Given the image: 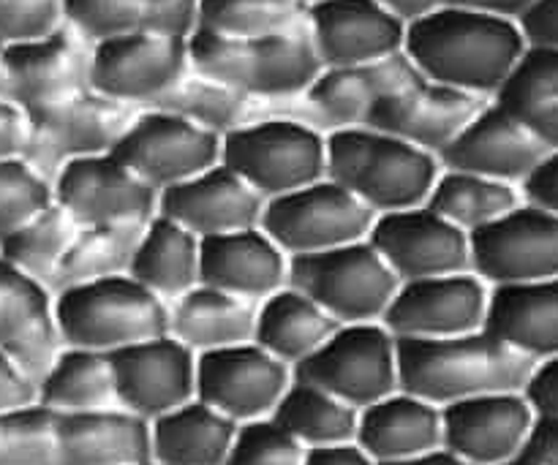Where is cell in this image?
Wrapping results in <instances>:
<instances>
[{"instance_id":"cell-1","label":"cell","mask_w":558,"mask_h":465,"mask_svg":"<svg viewBox=\"0 0 558 465\" xmlns=\"http://www.w3.org/2000/svg\"><path fill=\"white\" fill-rule=\"evenodd\" d=\"M526 47L518 22L441 5L409 25L403 52L428 82L494 101Z\"/></svg>"},{"instance_id":"cell-2","label":"cell","mask_w":558,"mask_h":465,"mask_svg":"<svg viewBox=\"0 0 558 465\" xmlns=\"http://www.w3.org/2000/svg\"><path fill=\"white\" fill-rule=\"evenodd\" d=\"M537 365L490 330L439 341H398L401 390L439 408L494 392H526Z\"/></svg>"},{"instance_id":"cell-3","label":"cell","mask_w":558,"mask_h":465,"mask_svg":"<svg viewBox=\"0 0 558 465\" xmlns=\"http://www.w3.org/2000/svg\"><path fill=\"white\" fill-rule=\"evenodd\" d=\"M439 174L441 163L434 152L385 131L343 129L327 134V178L376 216L425 205Z\"/></svg>"},{"instance_id":"cell-4","label":"cell","mask_w":558,"mask_h":465,"mask_svg":"<svg viewBox=\"0 0 558 465\" xmlns=\"http://www.w3.org/2000/svg\"><path fill=\"white\" fill-rule=\"evenodd\" d=\"M189 52L196 74L265 101L300 98L325 71L308 27L267 38H223L194 30Z\"/></svg>"},{"instance_id":"cell-5","label":"cell","mask_w":558,"mask_h":465,"mask_svg":"<svg viewBox=\"0 0 558 465\" xmlns=\"http://www.w3.org/2000/svg\"><path fill=\"white\" fill-rule=\"evenodd\" d=\"M65 348L112 354L169 332V303L131 276L80 283L54 294Z\"/></svg>"},{"instance_id":"cell-6","label":"cell","mask_w":558,"mask_h":465,"mask_svg":"<svg viewBox=\"0 0 558 465\" xmlns=\"http://www.w3.org/2000/svg\"><path fill=\"white\" fill-rule=\"evenodd\" d=\"M221 163L270 201L327 178V134L283 114L256 120L223 136Z\"/></svg>"},{"instance_id":"cell-7","label":"cell","mask_w":558,"mask_h":465,"mask_svg":"<svg viewBox=\"0 0 558 465\" xmlns=\"http://www.w3.org/2000/svg\"><path fill=\"white\" fill-rule=\"evenodd\" d=\"M289 286L308 294L343 327L385 319L401 281L371 240H360L322 254L292 256Z\"/></svg>"},{"instance_id":"cell-8","label":"cell","mask_w":558,"mask_h":465,"mask_svg":"<svg viewBox=\"0 0 558 465\" xmlns=\"http://www.w3.org/2000/svg\"><path fill=\"white\" fill-rule=\"evenodd\" d=\"M294 379L322 387L357 412L401 390L398 338L381 321L343 325L294 368Z\"/></svg>"},{"instance_id":"cell-9","label":"cell","mask_w":558,"mask_h":465,"mask_svg":"<svg viewBox=\"0 0 558 465\" xmlns=\"http://www.w3.org/2000/svg\"><path fill=\"white\" fill-rule=\"evenodd\" d=\"M374 223L376 212L371 207L325 178L267 201L259 227L292 259L368 240Z\"/></svg>"},{"instance_id":"cell-10","label":"cell","mask_w":558,"mask_h":465,"mask_svg":"<svg viewBox=\"0 0 558 465\" xmlns=\"http://www.w3.org/2000/svg\"><path fill=\"white\" fill-rule=\"evenodd\" d=\"M136 114L140 109L131 103L114 101L96 90L80 93L69 101L27 114L31 136L25 161L52 183L60 169L71 161L112 152Z\"/></svg>"},{"instance_id":"cell-11","label":"cell","mask_w":558,"mask_h":465,"mask_svg":"<svg viewBox=\"0 0 558 465\" xmlns=\"http://www.w3.org/2000/svg\"><path fill=\"white\" fill-rule=\"evenodd\" d=\"M93 49L96 44L69 22L47 38L5 47L0 54V101L36 114L93 90Z\"/></svg>"},{"instance_id":"cell-12","label":"cell","mask_w":558,"mask_h":465,"mask_svg":"<svg viewBox=\"0 0 558 465\" xmlns=\"http://www.w3.org/2000/svg\"><path fill=\"white\" fill-rule=\"evenodd\" d=\"M221 147L223 136L202 129L183 114L140 109L112 152L161 194L218 167Z\"/></svg>"},{"instance_id":"cell-13","label":"cell","mask_w":558,"mask_h":465,"mask_svg":"<svg viewBox=\"0 0 558 465\" xmlns=\"http://www.w3.org/2000/svg\"><path fill=\"white\" fill-rule=\"evenodd\" d=\"M294 370L256 341L196 354V397L232 423L272 417Z\"/></svg>"},{"instance_id":"cell-14","label":"cell","mask_w":558,"mask_h":465,"mask_svg":"<svg viewBox=\"0 0 558 465\" xmlns=\"http://www.w3.org/2000/svg\"><path fill=\"white\" fill-rule=\"evenodd\" d=\"M490 292L494 289L472 270L407 281L392 297L381 325L398 341L469 335L488 327Z\"/></svg>"},{"instance_id":"cell-15","label":"cell","mask_w":558,"mask_h":465,"mask_svg":"<svg viewBox=\"0 0 558 465\" xmlns=\"http://www.w3.org/2000/svg\"><path fill=\"white\" fill-rule=\"evenodd\" d=\"M191 71L189 38L136 33L98 41L93 49V90L147 109Z\"/></svg>"},{"instance_id":"cell-16","label":"cell","mask_w":558,"mask_h":465,"mask_svg":"<svg viewBox=\"0 0 558 465\" xmlns=\"http://www.w3.org/2000/svg\"><path fill=\"white\" fill-rule=\"evenodd\" d=\"M472 272L490 289L558 278V218L521 201L472 234Z\"/></svg>"},{"instance_id":"cell-17","label":"cell","mask_w":558,"mask_h":465,"mask_svg":"<svg viewBox=\"0 0 558 465\" xmlns=\"http://www.w3.org/2000/svg\"><path fill=\"white\" fill-rule=\"evenodd\" d=\"M423 79L407 52L365 65L325 69L314 85L298 98L294 118L332 134L343 129H365L381 101Z\"/></svg>"},{"instance_id":"cell-18","label":"cell","mask_w":558,"mask_h":465,"mask_svg":"<svg viewBox=\"0 0 558 465\" xmlns=\"http://www.w3.org/2000/svg\"><path fill=\"white\" fill-rule=\"evenodd\" d=\"M54 205L80 227L147 223L158 216V194L114 152L71 161L52 180Z\"/></svg>"},{"instance_id":"cell-19","label":"cell","mask_w":558,"mask_h":465,"mask_svg":"<svg viewBox=\"0 0 558 465\" xmlns=\"http://www.w3.org/2000/svg\"><path fill=\"white\" fill-rule=\"evenodd\" d=\"M368 240L401 283L472 270V237L428 205L376 216Z\"/></svg>"},{"instance_id":"cell-20","label":"cell","mask_w":558,"mask_h":465,"mask_svg":"<svg viewBox=\"0 0 558 465\" xmlns=\"http://www.w3.org/2000/svg\"><path fill=\"white\" fill-rule=\"evenodd\" d=\"M109 359L120 408L147 423L196 397V354L169 332L112 352Z\"/></svg>"},{"instance_id":"cell-21","label":"cell","mask_w":558,"mask_h":465,"mask_svg":"<svg viewBox=\"0 0 558 465\" xmlns=\"http://www.w3.org/2000/svg\"><path fill=\"white\" fill-rule=\"evenodd\" d=\"M537 419L526 392H494L441 408L445 450L469 465H505L521 457Z\"/></svg>"},{"instance_id":"cell-22","label":"cell","mask_w":558,"mask_h":465,"mask_svg":"<svg viewBox=\"0 0 558 465\" xmlns=\"http://www.w3.org/2000/svg\"><path fill=\"white\" fill-rule=\"evenodd\" d=\"M401 20L376 0H319L308 5V33L325 69L365 65L407 47Z\"/></svg>"},{"instance_id":"cell-23","label":"cell","mask_w":558,"mask_h":465,"mask_svg":"<svg viewBox=\"0 0 558 465\" xmlns=\"http://www.w3.org/2000/svg\"><path fill=\"white\" fill-rule=\"evenodd\" d=\"M545 156L548 150L534 139L532 131L501 103L490 101L452 145L439 152V163L441 169L480 174L521 188Z\"/></svg>"},{"instance_id":"cell-24","label":"cell","mask_w":558,"mask_h":465,"mask_svg":"<svg viewBox=\"0 0 558 465\" xmlns=\"http://www.w3.org/2000/svg\"><path fill=\"white\" fill-rule=\"evenodd\" d=\"M488 98L428 82L423 76L407 90L396 93L376 107L365 129L385 131L425 152H439L488 107Z\"/></svg>"},{"instance_id":"cell-25","label":"cell","mask_w":558,"mask_h":465,"mask_svg":"<svg viewBox=\"0 0 558 465\" xmlns=\"http://www.w3.org/2000/svg\"><path fill=\"white\" fill-rule=\"evenodd\" d=\"M63 348L54 321V294L0 259V352L38 384Z\"/></svg>"},{"instance_id":"cell-26","label":"cell","mask_w":558,"mask_h":465,"mask_svg":"<svg viewBox=\"0 0 558 465\" xmlns=\"http://www.w3.org/2000/svg\"><path fill=\"white\" fill-rule=\"evenodd\" d=\"M267 199H262L238 172L218 163L185 183L161 191L158 216L180 223L199 240L259 227Z\"/></svg>"},{"instance_id":"cell-27","label":"cell","mask_w":558,"mask_h":465,"mask_svg":"<svg viewBox=\"0 0 558 465\" xmlns=\"http://www.w3.org/2000/svg\"><path fill=\"white\" fill-rule=\"evenodd\" d=\"M289 256L262 227L202 240L199 281L234 297L265 303L289 286Z\"/></svg>"},{"instance_id":"cell-28","label":"cell","mask_w":558,"mask_h":465,"mask_svg":"<svg viewBox=\"0 0 558 465\" xmlns=\"http://www.w3.org/2000/svg\"><path fill=\"white\" fill-rule=\"evenodd\" d=\"M354 441L376 465L412 461L445 450L441 408L398 390L360 412Z\"/></svg>"},{"instance_id":"cell-29","label":"cell","mask_w":558,"mask_h":465,"mask_svg":"<svg viewBox=\"0 0 558 465\" xmlns=\"http://www.w3.org/2000/svg\"><path fill=\"white\" fill-rule=\"evenodd\" d=\"M58 465H153L150 423L125 408L58 414Z\"/></svg>"},{"instance_id":"cell-30","label":"cell","mask_w":558,"mask_h":465,"mask_svg":"<svg viewBox=\"0 0 558 465\" xmlns=\"http://www.w3.org/2000/svg\"><path fill=\"white\" fill-rule=\"evenodd\" d=\"M65 22L87 41L161 33L189 38L199 20V0H63Z\"/></svg>"},{"instance_id":"cell-31","label":"cell","mask_w":558,"mask_h":465,"mask_svg":"<svg viewBox=\"0 0 558 465\" xmlns=\"http://www.w3.org/2000/svg\"><path fill=\"white\" fill-rule=\"evenodd\" d=\"M256 319L259 303L218 292L205 283L169 303V335L194 354L251 343L256 338Z\"/></svg>"},{"instance_id":"cell-32","label":"cell","mask_w":558,"mask_h":465,"mask_svg":"<svg viewBox=\"0 0 558 465\" xmlns=\"http://www.w3.org/2000/svg\"><path fill=\"white\" fill-rule=\"evenodd\" d=\"M147 109H167V112L183 114L194 120L202 129L213 131L218 136H227L243 125L256 123L265 118H294L298 112V98L292 101H265V98L245 96L234 87L221 85L216 79L196 74L194 69L172 87L163 98H158Z\"/></svg>"},{"instance_id":"cell-33","label":"cell","mask_w":558,"mask_h":465,"mask_svg":"<svg viewBox=\"0 0 558 465\" xmlns=\"http://www.w3.org/2000/svg\"><path fill=\"white\" fill-rule=\"evenodd\" d=\"M485 330L537 363L558 359V278L494 289Z\"/></svg>"},{"instance_id":"cell-34","label":"cell","mask_w":558,"mask_h":465,"mask_svg":"<svg viewBox=\"0 0 558 465\" xmlns=\"http://www.w3.org/2000/svg\"><path fill=\"white\" fill-rule=\"evenodd\" d=\"M238 428V423L194 397L150 423L153 465H223Z\"/></svg>"},{"instance_id":"cell-35","label":"cell","mask_w":558,"mask_h":465,"mask_svg":"<svg viewBox=\"0 0 558 465\" xmlns=\"http://www.w3.org/2000/svg\"><path fill=\"white\" fill-rule=\"evenodd\" d=\"M338 327L341 325L308 294L294 286H283L281 292L259 303L254 341L294 370L311 354L319 352Z\"/></svg>"},{"instance_id":"cell-36","label":"cell","mask_w":558,"mask_h":465,"mask_svg":"<svg viewBox=\"0 0 558 465\" xmlns=\"http://www.w3.org/2000/svg\"><path fill=\"white\" fill-rule=\"evenodd\" d=\"M202 240L169 218L156 216L147 221L129 276L150 289L163 303H174L199 286Z\"/></svg>"},{"instance_id":"cell-37","label":"cell","mask_w":558,"mask_h":465,"mask_svg":"<svg viewBox=\"0 0 558 465\" xmlns=\"http://www.w3.org/2000/svg\"><path fill=\"white\" fill-rule=\"evenodd\" d=\"M38 403L52 414H87L120 408L112 359L104 352L63 348L38 381Z\"/></svg>"},{"instance_id":"cell-38","label":"cell","mask_w":558,"mask_h":465,"mask_svg":"<svg viewBox=\"0 0 558 465\" xmlns=\"http://www.w3.org/2000/svg\"><path fill=\"white\" fill-rule=\"evenodd\" d=\"M272 419L305 450L352 444L357 439L360 412L322 387L294 379L281 397Z\"/></svg>"},{"instance_id":"cell-39","label":"cell","mask_w":558,"mask_h":465,"mask_svg":"<svg viewBox=\"0 0 558 465\" xmlns=\"http://www.w3.org/2000/svg\"><path fill=\"white\" fill-rule=\"evenodd\" d=\"M147 223H107V227H82L65 259L60 261L49 292L80 283L104 281V278L129 276L140 240Z\"/></svg>"},{"instance_id":"cell-40","label":"cell","mask_w":558,"mask_h":465,"mask_svg":"<svg viewBox=\"0 0 558 465\" xmlns=\"http://www.w3.org/2000/svg\"><path fill=\"white\" fill-rule=\"evenodd\" d=\"M521 201L523 196L518 185L480 178V174L441 169L425 205L472 237L474 232L490 227L494 221L505 218L507 212L515 210Z\"/></svg>"},{"instance_id":"cell-41","label":"cell","mask_w":558,"mask_h":465,"mask_svg":"<svg viewBox=\"0 0 558 465\" xmlns=\"http://www.w3.org/2000/svg\"><path fill=\"white\" fill-rule=\"evenodd\" d=\"M80 229V223L52 201L41 212H36L31 221H25L0 240V259L49 289Z\"/></svg>"},{"instance_id":"cell-42","label":"cell","mask_w":558,"mask_h":465,"mask_svg":"<svg viewBox=\"0 0 558 465\" xmlns=\"http://www.w3.org/2000/svg\"><path fill=\"white\" fill-rule=\"evenodd\" d=\"M308 27V5L300 0H199L196 30L223 38L287 36Z\"/></svg>"},{"instance_id":"cell-43","label":"cell","mask_w":558,"mask_h":465,"mask_svg":"<svg viewBox=\"0 0 558 465\" xmlns=\"http://www.w3.org/2000/svg\"><path fill=\"white\" fill-rule=\"evenodd\" d=\"M0 465H58V414L41 403L0 414Z\"/></svg>"},{"instance_id":"cell-44","label":"cell","mask_w":558,"mask_h":465,"mask_svg":"<svg viewBox=\"0 0 558 465\" xmlns=\"http://www.w3.org/2000/svg\"><path fill=\"white\" fill-rule=\"evenodd\" d=\"M54 201L52 183L25 158L0 163V240Z\"/></svg>"},{"instance_id":"cell-45","label":"cell","mask_w":558,"mask_h":465,"mask_svg":"<svg viewBox=\"0 0 558 465\" xmlns=\"http://www.w3.org/2000/svg\"><path fill=\"white\" fill-rule=\"evenodd\" d=\"M308 450L272 417L238 428L232 452L223 465H305Z\"/></svg>"},{"instance_id":"cell-46","label":"cell","mask_w":558,"mask_h":465,"mask_svg":"<svg viewBox=\"0 0 558 465\" xmlns=\"http://www.w3.org/2000/svg\"><path fill=\"white\" fill-rule=\"evenodd\" d=\"M554 98H558V49L529 44L494 101L501 107H518L532 101H554Z\"/></svg>"},{"instance_id":"cell-47","label":"cell","mask_w":558,"mask_h":465,"mask_svg":"<svg viewBox=\"0 0 558 465\" xmlns=\"http://www.w3.org/2000/svg\"><path fill=\"white\" fill-rule=\"evenodd\" d=\"M65 25L63 0H0V44L38 41Z\"/></svg>"},{"instance_id":"cell-48","label":"cell","mask_w":558,"mask_h":465,"mask_svg":"<svg viewBox=\"0 0 558 465\" xmlns=\"http://www.w3.org/2000/svg\"><path fill=\"white\" fill-rule=\"evenodd\" d=\"M521 196L526 205L539 207L558 218V150L548 152L521 183Z\"/></svg>"},{"instance_id":"cell-49","label":"cell","mask_w":558,"mask_h":465,"mask_svg":"<svg viewBox=\"0 0 558 465\" xmlns=\"http://www.w3.org/2000/svg\"><path fill=\"white\" fill-rule=\"evenodd\" d=\"M38 384L9 357L0 352V414L36 406Z\"/></svg>"},{"instance_id":"cell-50","label":"cell","mask_w":558,"mask_h":465,"mask_svg":"<svg viewBox=\"0 0 558 465\" xmlns=\"http://www.w3.org/2000/svg\"><path fill=\"white\" fill-rule=\"evenodd\" d=\"M505 109L510 114H515V118L532 131V136L545 147V150H558V98H554V101L518 103V107Z\"/></svg>"},{"instance_id":"cell-51","label":"cell","mask_w":558,"mask_h":465,"mask_svg":"<svg viewBox=\"0 0 558 465\" xmlns=\"http://www.w3.org/2000/svg\"><path fill=\"white\" fill-rule=\"evenodd\" d=\"M518 25L532 47L558 49V0H534L532 9L518 20Z\"/></svg>"},{"instance_id":"cell-52","label":"cell","mask_w":558,"mask_h":465,"mask_svg":"<svg viewBox=\"0 0 558 465\" xmlns=\"http://www.w3.org/2000/svg\"><path fill=\"white\" fill-rule=\"evenodd\" d=\"M27 136H31V120L14 103L0 101V163L20 161L25 158Z\"/></svg>"},{"instance_id":"cell-53","label":"cell","mask_w":558,"mask_h":465,"mask_svg":"<svg viewBox=\"0 0 558 465\" xmlns=\"http://www.w3.org/2000/svg\"><path fill=\"white\" fill-rule=\"evenodd\" d=\"M521 457L532 465H558V414H537Z\"/></svg>"},{"instance_id":"cell-54","label":"cell","mask_w":558,"mask_h":465,"mask_svg":"<svg viewBox=\"0 0 558 465\" xmlns=\"http://www.w3.org/2000/svg\"><path fill=\"white\" fill-rule=\"evenodd\" d=\"M526 397L537 414H558V359L537 365L526 387Z\"/></svg>"},{"instance_id":"cell-55","label":"cell","mask_w":558,"mask_h":465,"mask_svg":"<svg viewBox=\"0 0 558 465\" xmlns=\"http://www.w3.org/2000/svg\"><path fill=\"white\" fill-rule=\"evenodd\" d=\"M445 5L452 9H469L480 11V14L501 16V20L518 22L529 9H532L534 0H441Z\"/></svg>"},{"instance_id":"cell-56","label":"cell","mask_w":558,"mask_h":465,"mask_svg":"<svg viewBox=\"0 0 558 465\" xmlns=\"http://www.w3.org/2000/svg\"><path fill=\"white\" fill-rule=\"evenodd\" d=\"M305 465H376L357 446V441L352 444H336V446H322V450H308Z\"/></svg>"},{"instance_id":"cell-57","label":"cell","mask_w":558,"mask_h":465,"mask_svg":"<svg viewBox=\"0 0 558 465\" xmlns=\"http://www.w3.org/2000/svg\"><path fill=\"white\" fill-rule=\"evenodd\" d=\"M381 9L390 11L396 20H401L403 25H414V22L425 20V16L434 14L436 9H441V0H376Z\"/></svg>"},{"instance_id":"cell-58","label":"cell","mask_w":558,"mask_h":465,"mask_svg":"<svg viewBox=\"0 0 558 465\" xmlns=\"http://www.w3.org/2000/svg\"><path fill=\"white\" fill-rule=\"evenodd\" d=\"M385 465H469V463H463L461 457H456V455H452V452H447V450H436V452H428V455L412 457V461L385 463Z\"/></svg>"},{"instance_id":"cell-59","label":"cell","mask_w":558,"mask_h":465,"mask_svg":"<svg viewBox=\"0 0 558 465\" xmlns=\"http://www.w3.org/2000/svg\"><path fill=\"white\" fill-rule=\"evenodd\" d=\"M505 465H532V463L523 461V457H515V461H510V463H505Z\"/></svg>"},{"instance_id":"cell-60","label":"cell","mask_w":558,"mask_h":465,"mask_svg":"<svg viewBox=\"0 0 558 465\" xmlns=\"http://www.w3.org/2000/svg\"><path fill=\"white\" fill-rule=\"evenodd\" d=\"M300 3H305V5H314V3H319V0H300Z\"/></svg>"},{"instance_id":"cell-61","label":"cell","mask_w":558,"mask_h":465,"mask_svg":"<svg viewBox=\"0 0 558 465\" xmlns=\"http://www.w3.org/2000/svg\"><path fill=\"white\" fill-rule=\"evenodd\" d=\"M3 49H5V47H3V44H0V54H3Z\"/></svg>"}]
</instances>
